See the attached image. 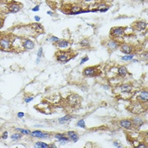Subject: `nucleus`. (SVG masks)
<instances>
[{"label":"nucleus","instance_id":"f257e3e1","mask_svg":"<svg viewBox=\"0 0 148 148\" xmlns=\"http://www.w3.org/2000/svg\"><path fill=\"white\" fill-rule=\"evenodd\" d=\"M76 55L72 54L70 52H64V51H61V52H58L56 53V59L57 61L62 63H66L68 61H69L72 58H74Z\"/></svg>","mask_w":148,"mask_h":148},{"label":"nucleus","instance_id":"f03ea898","mask_svg":"<svg viewBox=\"0 0 148 148\" xmlns=\"http://www.w3.org/2000/svg\"><path fill=\"white\" fill-rule=\"evenodd\" d=\"M99 74V69L97 67L91 66V67H86L84 69L82 75L86 77H94Z\"/></svg>","mask_w":148,"mask_h":148},{"label":"nucleus","instance_id":"7ed1b4c3","mask_svg":"<svg viewBox=\"0 0 148 148\" xmlns=\"http://www.w3.org/2000/svg\"><path fill=\"white\" fill-rule=\"evenodd\" d=\"M126 27H114L110 30V36L113 38H118L124 36V30Z\"/></svg>","mask_w":148,"mask_h":148},{"label":"nucleus","instance_id":"20e7f679","mask_svg":"<svg viewBox=\"0 0 148 148\" xmlns=\"http://www.w3.org/2000/svg\"><path fill=\"white\" fill-rule=\"evenodd\" d=\"M0 48L3 51H9L11 49V42L9 37L3 36L0 39Z\"/></svg>","mask_w":148,"mask_h":148},{"label":"nucleus","instance_id":"39448f33","mask_svg":"<svg viewBox=\"0 0 148 148\" xmlns=\"http://www.w3.org/2000/svg\"><path fill=\"white\" fill-rule=\"evenodd\" d=\"M30 136L35 137V138H39V139H48L50 137V134L48 133L42 132L41 130H34L32 132H30Z\"/></svg>","mask_w":148,"mask_h":148},{"label":"nucleus","instance_id":"423d86ee","mask_svg":"<svg viewBox=\"0 0 148 148\" xmlns=\"http://www.w3.org/2000/svg\"><path fill=\"white\" fill-rule=\"evenodd\" d=\"M119 45H120V43L118 42V41L112 39V40H109V41H108V42H107L106 48H108L110 52H113V51L116 50V49L119 47Z\"/></svg>","mask_w":148,"mask_h":148},{"label":"nucleus","instance_id":"0eeeda50","mask_svg":"<svg viewBox=\"0 0 148 148\" xmlns=\"http://www.w3.org/2000/svg\"><path fill=\"white\" fill-rule=\"evenodd\" d=\"M21 6V4L16 3V2H11L8 4V9H9L10 13H17L22 8Z\"/></svg>","mask_w":148,"mask_h":148},{"label":"nucleus","instance_id":"6e6552de","mask_svg":"<svg viewBox=\"0 0 148 148\" xmlns=\"http://www.w3.org/2000/svg\"><path fill=\"white\" fill-rule=\"evenodd\" d=\"M133 26L136 30L138 31H143L144 30H146L147 27V22L143 21V20H138V21L135 22L133 24Z\"/></svg>","mask_w":148,"mask_h":148},{"label":"nucleus","instance_id":"1a4fd4ad","mask_svg":"<svg viewBox=\"0 0 148 148\" xmlns=\"http://www.w3.org/2000/svg\"><path fill=\"white\" fill-rule=\"evenodd\" d=\"M119 48L121 52L125 53V54H131V53L133 52V49H134L131 45L127 44V43H123V44L119 45Z\"/></svg>","mask_w":148,"mask_h":148},{"label":"nucleus","instance_id":"9d476101","mask_svg":"<svg viewBox=\"0 0 148 148\" xmlns=\"http://www.w3.org/2000/svg\"><path fill=\"white\" fill-rule=\"evenodd\" d=\"M22 46H23V48L25 49H26V50H31V49L34 48L35 44L30 39H24V40L22 41Z\"/></svg>","mask_w":148,"mask_h":148},{"label":"nucleus","instance_id":"9b49d317","mask_svg":"<svg viewBox=\"0 0 148 148\" xmlns=\"http://www.w3.org/2000/svg\"><path fill=\"white\" fill-rule=\"evenodd\" d=\"M137 100L141 102H146L147 103L148 101V93L147 90H143L139 93L138 96H137Z\"/></svg>","mask_w":148,"mask_h":148},{"label":"nucleus","instance_id":"f8f14e48","mask_svg":"<svg viewBox=\"0 0 148 148\" xmlns=\"http://www.w3.org/2000/svg\"><path fill=\"white\" fill-rule=\"evenodd\" d=\"M118 124H119V125L121 127H123V128H124L126 129H131L133 126V124H132V121H131V119H122L118 122Z\"/></svg>","mask_w":148,"mask_h":148},{"label":"nucleus","instance_id":"ddd939ff","mask_svg":"<svg viewBox=\"0 0 148 148\" xmlns=\"http://www.w3.org/2000/svg\"><path fill=\"white\" fill-rule=\"evenodd\" d=\"M132 124H134L135 128H141V126L144 124V120L140 117H135L132 118Z\"/></svg>","mask_w":148,"mask_h":148},{"label":"nucleus","instance_id":"4468645a","mask_svg":"<svg viewBox=\"0 0 148 148\" xmlns=\"http://www.w3.org/2000/svg\"><path fill=\"white\" fill-rule=\"evenodd\" d=\"M118 89L120 92H130L133 89V86L130 84H123L120 86H118Z\"/></svg>","mask_w":148,"mask_h":148},{"label":"nucleus","instance_id":"2eb2a0df","mask_svg":"<svg viewBox=\"0 0 148 148\" xmlns=\"http://www.w3.org/2000/svg\"><path fill=\"white\" fill-rule=\"evenodd\" d=\"M118 75L120 78H124L128 75V69L125 66H119L118 68Z\"/></svg>","mask_w":148,"mask_h":148},{"label":"nucleus","instance_id":"dca6fc26","mask_svg":"<svg viewBox=\"0 0 148 148\" xmlns=\"http://www.w3.org/2000/svg\"><path fill=\"white\" fill-rule=\"evenodd\" d=\"M67 135L68 137H69V141H73V142H77L78 141H79V135L76 132H75V131H69V132L67 133Z\"/></svg>","mask_w":148,"mask_h":148},{"label":"nucleus","instance_id":"f3484780","mask_svg":"<svg viewBox=\"0 0 148 148\" xmlns=\"http://www.w3.org/2000/svg\"><path fill=\"white\" fill-rule=\"evenodd\" d=\"M56 45L58 48H67L68 47H69V45H70V43H69V41L67 40H59V42H56Z\"/></svg>","mask_w":148,"mask_h":148},{"label":"nucleus","instance_id":"a211bd4d","mask_svg":"<svg viewBox=\"0 0 148 148\" xmlns=\"http://www.w3.org/2000/svg\"><path fill=\"white\" fill-rule=\"evenodd\" d=\"M78 96L76 95H72L69 96V104H70L71 106H73V107H75V106H76L78 103H79V101H77L78 99Z\"/></svg>","mask_w":148,"mask_h":148},{"label":"nucleus","instance_id":"6ab92c4d","mask_svg":"<svg viewBox=\"0 0 148 148\" xmlns=\"http://www.w3.org/2000/svg\"><path fill=\"white\" fill-rule=\"evenodd\" d=\"M72 118H73V117L70 116V115H65V116L62 117V118H60L59 119V124H65V123L69 122V121H70Z\"/></svg>","mask_w":148,"mask_h":148},{"label":"nucleus","instance_id":"aec40b11","mask_svg":"<svg viewBox=\"0 0 148 148\" xmlns=\"http://www.w3.org/2000/svg\"><path fill=\"white\" fill-rule=\"evenodd\" d=\"M80 44H81V46L82 47V48H89L90 47V40L89 39H87V38H84V39H82V40L80 42Z\"/></svg>","mask_w":148,"mask_h":148},{"label":"nucleus","instance_id":"412c9836","mask_svg":"<svg viewBox=\"0 0 148 148\" xmlns=\"http://www.w3.org/2000/svg\"><path fill=\"white\" fill-rule=\"evenodd\" d=\"M108 6L105 4V3H101V4L98 5L97 9H96V11H101V12H105L108 9Z\"/></svg>","mask_w":148,"mask_h":148},{"label":"nucleus","instance_id":"4be33fe9","mask_svg":"<svg viewBox=\"0 0 148 148\" xmlns=\"http://www.w3.org/2000/svg\"><path fill=\"white\" fill-rule=\"evenodd\" d=\"M21 137H22L21 133H15V134H13L11 135V139L14 140V141H19V140L21 139Z\"/></svg>","mask_w":148,"mask_h":148},{"label":"nucleus","instance_id":"5701e85b","mask_svg":"<svg viewBox=\"0 0 148 148\" xmlns=\"http://www.w3.org/2000/svg\"><path fill=\"white\" fill-rule=\"evenodd\" d=\"M36 147H42V148H48L49 147V145L48 144L44 143V142H41V141H37V142H36Z\"/></svg>","mask_w":148,"mask_h":148},{"label":"nucleus","instance_id":"b1692460","mask_svg":"<svg viewBox=\"0 0 148 148\" xmlns=\"http://www.w3.org/2000/svg\"><path fill=\"white\" fill-rule=\"evenodd\" d=\"M133 58H134V54H126L125 56L121 58L123 61H129V60H132Z\"/></svg>","mask_w":148,"mask_h":148},{"label":"nucleus","instance_id":"393cba45","mask_svg":"<svg viewBox=\"0 0 148 148\" xmlns=\"http://www.w3.org/2000/svg\"><path fill=\"white\" fill-rule=\"evenodd\" d=\"M76 126H77V127H80V128H82V129H86V123H85V120H84V119L79 120V121L77 122V124H76Z\"/></svg>","mask_w":148,"mask_h":148},{"label":"nucleus","instance_id":"a878e982","mask_svg":"<svg viewBox=\"0 0 148 148\" xmlns=\"http://www.w3.org/2000/svg\"><path fill=\"white\" fill-rule=\"evenodd\" d=\"M17 130H19L21 134L23 135H30V131L29 130V129H20V128H17L16 129Z\"/></svg>","mask_w":148,"mask_h":148},{"label":"nucleus","instance_id":"bb28decb","mask_svg":"<svg viewBox=\"0 0 148 148\" xmlns=\"http://www.w3.org/2000/svg\"><path fill=\"white\" fill-rule=\"evenodd\" d=\"M59 40H60V39H59V38H58V37H56V36H50V38L48 39V41H49V42H53V43H56V42H58Z\"/></svg>","mask_w":148,"mask_h":148},{"label":"nucleus","instance_id":"cd10ccee","mask_svg":"<svg viewBox=\"0 0 148 148\" xmlns=\"http://www.w3.org/2000/svg\"><path fill=\"white\" fill-rule=\"evenodd\" d=\"M34 28L36 29V30H38V31H42V26L39 24H35Z\"/></svg>","mask_w":148,"mask_h":148},{"label":"nucleus","instance_id":"c85d7f7f","mask_svg":"<svg viewBox=\"0 0 148 148\" xmlns=\"http://www.w3.org/2000/svg\"><path fill=\"white\" fill-rule=\"evenodd\" d=\"M42 53H43V50H42V48H40L37 52V58H42Z\"/></svg>","mask_w":148,"mask_h":148},{"label":"nucleus","instance_id":"c756f323","mask_svg":"<svg viewBox=\"0 0 148 148\" xmlns=\"http://www.w3.org/2000/svg\"><path fill=\"white\" fill-rule=\"evenodd\" d=\"M89 60V58H88L87 56H86V57H84L83 59H81V64H83V63H85L86 61H88Z\"/></svg>","mask_w":148,"mask_h":148},{"label":"nucleus","instance_id":"7c9ffc66","mask_svg":"<svg viewBox=\"0 0 148 148\" xmlns=\"http://www.w3.org/2000/svg\"><path fill=\"white\" fill-rule=\"evenodd\" d=\"M136 147H138V148H147V145H145L143 142H140L139 145H137V146H135Z\"/></svg>","mask_w":148,"mask_h":148},{"label":"nucleus","instance_id":"2f4dec72","mask_svg":"<svg viewBox=\"0 0 148 148\" xmlns=\"http://www.w3.org/2000/svg\"><path fill=\"white\" fill-rule=\"evenodd\" d=\"M1 138L3 139V140H6V139L8 138V132H7V131H4V132H3V134H2Z\"/></svg>","mask_w":148,"mask_h":148},{"label":"nucleus","instance_id":"473e14b6","mask_svg":"<svg viewBox=\"0 0 148 148\" xmlns=\"http://www.w3.org/2000/svg\"><path fill=\"white\" fill-rule=\"evenodd\" d=\"M114 147H123L121 144H119V142H118V141H114Z\"/></svg>","mask_w":148,"mask_h":148},{"label":"nucleus","instance_id":"72a5a7b5","mask_svg":"<svg viewBox=\"0 0 148 148\" xmlns=\"http://www.w3.org/2000/svg\"><path fill=\"white\" fill-rule=\"evenodd\" d=\"M63 135H64V134H55V135H54V137H55L56 139L59 140V138H61L62 136H63Z\"/></svg>","mask_w":148,"mask_h":148},{"label":"nucleus","instance_id":"f704fd0d","mask_svg":"<svg viewBox=\"0 0 148 148\" xmlns=\"http://www.w3.org/2000/svg\"><path fill=\"white\" fill-rule=\"evenodd\" d=\"M33 100V97L32 96H30V97H26V99H25V102H30V101H32Z\"/></svg>","mask_w":148,"mask_h":148},{"label":"nucleus","instance_id":"c9c22d12","mask_svg":"<svg viewBox=\"0 0 148 148\" xmlns=\"http://www.w3.org/2000/svg\"><path fill=\"white\" fill-rule=\"evenodd\" d=\"M17 116H18V118H23V117L25 116V114L24 113H18V114H17Z\"/></svg>","mask_w":148,"mask_h":148},{"label":"nucleus","instance_id":"e433bc0d","mask_svg":"<svg viewBox=\"0 0 148 148\" xmlns=\"http://www.w3.org/2000/svg\"><path fill=\"white\" fill-rule=\"evenodd\" d=\"M38 10H39V6H38V5L36 6V7L32 9V11H35V12H36V11H38Z\"/></svg>","mask_w":148,"mask_h":148},{"label":"nucleus","instance_id":"4c0bfd02","mask_svg":"<svg viewBox=\"0 0 148 148\" xmlns=\"http://www.w3.org/2000/svg\"><path fill=\"white\" fill-rule=\"evenodd\" d=\"M35 20H36V21H39V20H41V18L39 17V16H35Z\"/></svg>","mask_w":148,"mask_h":148},{"label":"nucleus","instance_id":"58836bf2","mask_svg":"<svg viewBox=\"0 0 148 148\" xmlns=\"http://www.w3.org/2000/svg\"><path fill=\"white\" fill-rule=\"evenodd\" d=\"M84 2H86V3H90V2H92V1H95V0H83Z\"/></svg>","mask_w":148,"mask_h":148},{"label":"nucleus","instance_id":"ea45409f","mask_svg":"<svg viewBox=\"0 0 148 148\" xmlns=\"http://www.w3.org/2000/svg\"><path fill=\"white\" fill-rule=\"evenodd\" d=\"M2 25H3V20H2L1 18H0V28H1Z\"/></svg>","mask_w":148,"mask_h":148},{"label":"nucleus","instance_id":"a19ab883","mask_svg":"<svg viewBox=\"0 0 148 148\" xmlns=\"http://www.w3.org/2000/svg\"><path fill=\"white\" fill-rule=\"evenodd\" d=\"M40 60H41L40 58H37V59H36V63H40Z\"/></svg>","mask_w":148,"mask_h":148},{"label":"nucleus","instance_id":"79ce46f5","mask_svg":"<svg viewBox=\"0 0 148 148\" xmlns=\"http://www.w3.org/2000/svg\"><path fill=\"white\" fill-rule=\"evenodd\" d=\"M49 147H56V146L54 144H51V145H49Z\"/></svg>","mask_w":148,"mask_h":148},{"label":"nucleus","instance_id":"37998d69","mask_svg":"<svg viewBox=\"0 0 148 148\" xmlns=\"http://www.w3.org/2000/svg\"><path fill=\"white\" fill-rule=\"evenodd\" d=\"M47 14H48L49 15H53V13L51 11H48V13H47Z\"/></svg>","mask_w":148,"mask_h":148},{"label":"nucleus","instance_id":"c03bdc74","mask_svg":"<svg viewBox=\"0 0 148 148\" xmlns=\"http://www.w3.org/2000/svg\"><path fill=\"white\" fill-rule=\"evenodd\" d=\"M135 1H138V2H145L146 0H135Z\"/></svg>","mask_w":148,"mask_h":148},{"label":"nucleus","instance_id":"a18cd8bd","mask_svg":"<svg viewBox=\"0 0 148 148\" xmlns=\"http://www.w3.org/2000/svg\"><path fill=\"white\" fill-rule=\"evenodd\" d=\"M0 1H1V0H0Z\"/></svg>","mask_w":148,"mask_h":148}]
</instances>
